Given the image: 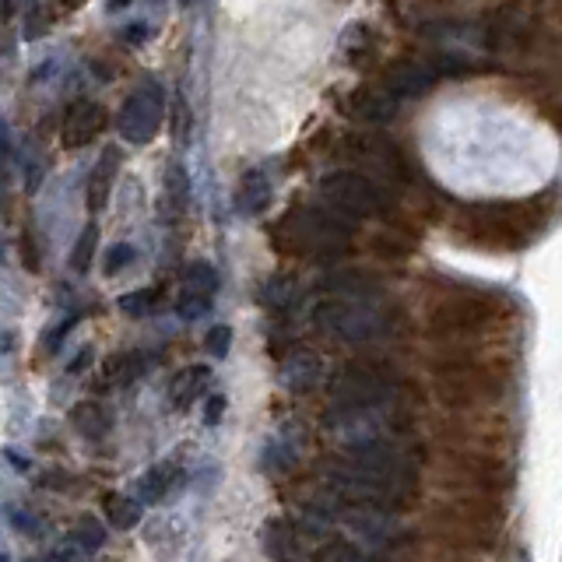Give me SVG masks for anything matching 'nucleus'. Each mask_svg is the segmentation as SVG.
Listing matches in <instances>:
<instances>
[{"instance_id": "obj_1", "label": "nucleus", "mask_w": 562, "mask_h": 562, "mask_svg": "<svg viewBox=\"0 0 562 562\" xmlns=\"http://www.w3.org/2000/svg\"><path fill=\"white\" fill-rule=\"evenodd\" d=\"M320 331L348 345L391 342L401 328V314L383 295H323L314 309Z\"/></svg>"}, {"instance_id": "obj_2", "label": "nucleus", "mask_w": 562, "mask_h": 562, "mask_svg": "<svg viewBox=\"0 0 562 562\" xmlns=\"http://www.w3.org/2000/svg\"><path fill=\"white\" fill-rule=\"evenodd\" d=\"M274 240L299 257H342L352 243V229L328 208H295L278 221Z\"/></svg>"}, {"instance_id": "obj_3", "label": "nucleus", "mask_w": 562, "mask_h": 562, "mask_svg": "<svg viewBox=\"0 0 562 562\" xmlns=\"http://www.w3.org/2000/svg\"><path fill=\"white\" fill-rule=\"evenodd\" d=\"M397 376L383 362H345L331 376V397H334V419L369 416L383 405L394 401Z\"/></svg>"}, {"instance_id": "obj_4", "label": "nucleus", "mask_w": 562, "mask_h": 562, "mask_svg": "<svg viewBox=\"0 0 562 562\" xmlns=\"http://www.w3.org/2000/svg\"><path fill=\"white\" fill-rule=\"evenodd\" d=\"M328 489L348 502L352 510H376V513H387V510H401L405 502L416 499L419 485H408V482H391V478H380V475H366V471H355L348 464L337 461L328 471Z\"/></svg>"}, {"instance_id": "obj_5", "label": "nucleus", "mask_w": 562, "mask_h": 562, "mask_svg": "<svg viewBox=\"0 0 562 562\" xmlns=\"http://www.w3.org/2000/svg\"><path fill=\"white\" fill-rule=\"evenodd\" d=\"M535 221L527 218V208H513V204H471L461 218V235L468 243L478 246H524L531 240Z\"/></svg>"}, {"instance_id": "obj_6", "label": "nucleus", "mask_w": 562, "mask_h": 562, "mask_svg": "<svg viewBox=\"0 0 562 562\" xmlns=\"http://www.w3.org/2000/svg\"><path fill=\"white\" fill-rule=\"evenodd\" d=\"M342 464H348L355 471H366V475L419 485V457H416V450L405 447V443L391 439V436L355 439L352 447H345Z\"/></svg>"}, {"instance_id": "obj_7", "label": "nucleus", "mask_w": 562, "mask_h": 562, "mask_svg": "<svg viewBox=\"0 0 562 562\" xmlns=\"http://www.w3.org/2000/svg\"><path fill=\"white\" fill-rule=\"evenodd\" d=\"M320 197H323V208L334 212L337 218H373L387 212V197L383 190L369 180V176L359 173H348V169H337L331 176L320 180Z\"/></svg>"}, {"instance_id": "obj_8", "label": "nucleus", "mask_w": 562, "mask_h": 562, "mask_svg": "<svg viewBox=\"0 0 562 562\" xmlns=\"http://www.w3.org/2000/svg\"><path fill=\"white\" fill-rule=\"evenodd\" d=\"M162 120H166V92L155 81H144L138 92L124 99L116 113V130L127 144H148L162 130Z\"/></svg>"}, {"instance_id": "obj_9", "label": "nucleus", "mask_w": 562, "mask_h": 562, "mask_svg": "<svg viewBox=\"0 0 562 562\" xmlns=\"http://www.w3.org/2000/svg\"><path fill=\"white\" fill-rule=\"evenodd\" d=\"M110 127V110L102 102L92 99H74L71 106L64 110L61 120V144L67 152H78V148L99 141Z\"/></svg>"}, {"instance_id": "obj_10", "label": "nucleus", "mask_w": 562, "mask_h": 562, "mask_svg": "<svg viewBox=\"0 0 562 562\" xmlns=\"http://www.w3.org/2000/svg\"><path fill=\"white\" fill-rule=\"evenodd\" d=\"M489 320H493V306L482 295H457V299H447L433 314V328L443 334H471L482 331Z\"/></svg>"}, {"instance_id": "obj_11", "label": "nucleus", "mask_w": 562, "mask_h": 562, "mask_svg": "<svg viewBox=\"0 0 562 562\" xmlns=\"http://www.w3.org/2000/svg\"><path fill=\"white\" fill-rule=\"evenodd\" d=\"M218 292V271L212 268L208 260H194L183 271V289L180 299H176V309H180L183 320H197L212 309V299Z\"/></svg>"}, {"instance_id": "obj_12", "label": "nucleus", "mask_w": 562, "mask_h": 562, "mask_svg": "<svg viewBox=\"0 0 562 562\" xmlns=\"http://www.w3.org/2000/svg\"><path fill=\"white\" fill-rule=\"evenodd\" d=\"M342 152L366 162V166H373L383 176H405L408 173L401 148L391 144L387 138H380V135H352V138H345Z\"/></svg>"}, {"instance_id": "obj_13", "label": "nucleus", "mask_w": 562, "mask_h": 562, "mask_svg": "<svg viewBox=\"0 0 562 562\" xmlns=\"http://www.w3.org/2000/svg\"><path fill=\"white\" fill-rule=\"evenodd\" d=\"M439 71L436 64L429 61H397L387 67L383 74V88L394 95V99H416V95H425L429 88L436 85Z\"/></svg>"}, {"instance_id": "obj_14", "label": "nucleus", "mask_w": 562, "mask_h": 562, "mask_svg": "<svg viewBox=\"0 0 562 562\" xmlns=\"http://www.w3.org/2000/svg\"><path fill=\"white\" fill-rule=\"evenodd\" d=\"M345 110L355 116V120L380 127V124H391L397 116V99L383 85H362L345 99Z\"/></svg>"}, {"instance_id": "obj_15", "label": "nucleus", "mask_w": 562, "mask_h": 562, "mask_svg": "<svg viewBox=\"0 0 562 562\" xmlns=\"http://www.w3.org/2000/svg\"><path fill=\"white\" fill-rule=\"evenodd\" d=\"M116 169H120V152L116 148H106V152L99 155V162L92 166V176H88V208L92 212H102L106 208V201L113 194V183H116Z\"/></svg>"}, {"instance_id": "obj_16", "label": "nucleus", "mask_w": 562, "mask_h": 562, "mask_svg": "<svg viewBox=\"0 0 562 562\" xmlns=\"http://www.w3.org/2000/svg\"><path fill=\"white\" fill-rule=\"evenodd\" d=\"M212 380V369L208 366H187L180 369L173 380H169V408L173 411H187L190 405L204 397V387Z\"/></svg>"}, {"instance_id": "obj_17", "label": "nucleus", "mask_w": 562, "mask_h": 562, "mask_svg": "<svg viewBox=\"0 0 562 562\" xmlns=\"http://www.w3.org/2000/svg\"><path fill=\"white\" fill-rule=\"evenodd\" d=\"M281 380H285V387L295 391V394H309L320 383V355L299 348L295 355L285 359V369H281Z\"/></svg>"}, {"instance_id": "obj_18", "label": "nucleus", "mask_w": 562, "mask_h": 562, "mask_svg": "<svg viewBox=\"0 0 562 562\" xmlns=\"http://www.w3.org/2000/svg\"><path fill=\"white\" fill-rule=\"evenodd\" d=\"M71 425L78 429V436L99 443V439L110 436L113 416H110L106 405H99V401H81V405H74V411H71Z\"/></svg>"}, {"instance_id": "obj_19", "label": "nucleus", "mask_w": 562, "mask_h": 562, "mask_svg": "<svg viewBox=\"0 0 562 562\" xmlns=\"http://www.w3.org/2000/svg\"><path fill=\"white\" fill-rule=\"evenodd\" d=\"M176 478H180V468H176L173 461H162L155 468H148L141 475V482H138V502L141 507H155V502H162L169 496Z\"/></svg>"}, {"instance_id": "obj_20", "label": "nucleus", "mask_w": 562, "mask_h": 562, "mask_svg": "<svg viewBox=\"0 0 562 562\" xmlns=\"http://www.w3.org/2000/svg\"><path fill=\"white\" fill-rule=\"evenodd\" d=\"M141 373H144V355L127 348L106 359V366H102V383H106V387H130Z\"/></svg>"}, {"instance_id": "obj_21", "label": "nucleus", "mask_w": 562, "mask_h": 562, "mask_svg": "<svg viewBox=\"0 0 562 562\" xmlns=\"http://www.w3.org/2000/svg\"><path fill=\"white\" fill-rule=\"evenodd\" d=\"M268 201H271V180L260 169H250L240 180V190H235V204H240V212L260 215L264 208H268Z\"/></svg>"}, {"instance_id": "obj_22", "label": "nucleus", "mask_w": 562, "mask_h": 562, "mask_svg": "<svg viewBox=\"0 0 562 562\" xmlns=\"http://www.w3.org/2000/svg\"><path fill=\"white\" fill-rule=\"evenodd\" d=\"M268 552L274 562H299V535L289 521L268 524Z\"/></svg>"}, {"instance_id": "obj_23", "label": "nucleus", "mask_w": 562, "mask_h": 562, "mask_svg": "<svg viewBox=\"0 0 562 562\" xmlns=\"http://www.w3.org/2000/svg\"><path fill=\"white\" fill-rule=\"evenodd\" d=\"M187 204H190V176L183 166H169V173H166V212L176 218V215L187 212Z\"/></svg>"}, {"instance_id": "obj_24", "label": "nucleus", "mask_w": 562, "mask_h": 562, "mask_svg": "<svg viewBox=\"0 0 562 562\" xmlns=\"http://www.w3.org/2000/svg\"><path fill=\"white\" fill-rule=\"evenodd\" d=\"M106 516L116 531H130L141 521V502L130 496H106Z\"/></svg>"}, {"instance_id": "obj_25", "label": "nucleus", "mask_w": 562, "mask_h": 562, "mask_svg": "<svg viewBox=\"0 0 562 562\" xmlns=\"http://www.w3.org/2000/svg\"><path fill=\"white\" fill-rule=\"evenodd\" d=\"M116 306H120L127 317H148V314H155V309L162 306V289L127 292V295H120V299H116Z\"/></svg>"}, {"instance_id": "obj_26", "label": "nucleus", "mask_w": 562, "mask_h": 562, "mask_svg": "<svg viewBox=\"0 0 562 562\" xmlns=\"http://www.w3.org/2000/svg\"><path fill=\"white\" fill-rule=\"evenodd\" d=\"M314 562H373V559H369L359 545H352L345 538H331L317 549Z\"/></svg>"}, {"instance_id": "obj_27", "label": "nucleus", "mask_w": 562, "mask_h": 562, "mask_svg": "<svg viewBox=\"0 0 562 562\" xmlns=\"http://www.w3.org/2000/svg\"><path fill=\"white\" fill-rule=\"evenodd\" d=\"M95 243H99V229L88 221L85 232L78 235V243H74V254H71V271L85 274L88 268H92V257H95Z\"/></svg>"}, {"instance_id": "obj_28", "label": "nucleus", "mask_w": 562, "mask_h": 562, "mask_svg": "<svg viewBox=\"0 0 562 562\" xmlns=\"http://www.w3.org/2000/svg\"><path fill=\"white\" fill-rule=\"evenodd\" d=\"M264 303H268L271 309H289L295 303V285H292V278H271L268 285H264V295H260Z\"/></svg>"}, {"instance_id": "obj_29", "label": "nucleus", "mask_w": 562, "mask_h": 562, "mask_svg": "<svg viewBox=\"0 0 562 562\" xmlns=\"http://www.w3.org/2000/svg\"><path fill=\"white\" fill-rule=\"evenodd\" d=\"M53 18H56V8H47V4L28 8V14H25V36L28 39H39L50 28Z\"/></svg>"}, {"instance_id": "obj_30", "label": "nucleus", "mask_w": 562, "mask_h": 562, "mask_svg": "<svg viewBox=\"0 0 562 562\" xmlns=\"http://www.w3.org/2000/svg\"><path fill=\"white\" fill-rule=\"evenodd\" d=\"M71 538H78L88 552H99L102 549V541H106V531H102L99 521H92V516H85V521L74 527V535Z\"/></svg>"}, {"instance_id": "obj_31", "label": "nucleus", "mask_w": 562, "mask_h": 562, "mask_svg": "<svg viewBox=\"0 0 562 562\" xmlns=\"http://www.w3.org/2000/svg\"><path fill=\"white\" fill-rule=\"evenodd\" d=\"M88 559H92V552H88L85 545L78 538H71V535L50 552V562H88Z\"/></svg>"}, {"instance_id": "obj_32", "label": "nucleus", "mask_w": 562, "mask_h": 562, "mask_svg": "<svg viewBox=\"0 0 562 562\" xmlns=\"http://www.w3.org/2000/svg\"><path fill=\"white\" fill-rule=\"evenodd\" d=\"M127 264H135V246L130 243H116L106 254V274H120Z\"/></svg>"}, {"instance_id": "obj_33", "label": "nucleus", "mask_w": 562, "mask_h": 562, "mask_svg": "<svg viewBox=\"0 0 562 562\" xmlns=\"http://www.w3.org/2000/svg\"><path fill=\"white\" fill-rule=\"evenodd\" d=\"M22 260L28 271H39V243H36V229L28 221V229L22 232Z\"/></svg>"}, {"instance_id": "obj_34", "label": "nucleus", "mask_w": 562, "mask_h": 562, "mask_svg": "<svg viewBox=\"0 0 562 562\" xmlns=\"http://www.w3.org/2000/svg\"><path fill=\"white\" fill-rule=\"evenodd\" d=\"M229 345H232V331H229V328H212L208 342H204V348H208V352L215 355V359H226Z\"/></svg>"}, {"instance_id": "obj_35", "label": "nucleus", "mask_w": 562, "mask_h": 562, "mask_svg": "<svg viewBox=\"0 0 562 562\" xmlns=\"http://www.w3.org/2000/svg\"><path fill=\"white\" fill-rule=\"evenodd\" d=\"M173 135L180 144H187V135H190V110L183 99H176V113H173Z\"/></svg>"}, {"instance_id": "obj_36", "label": "nucleus", "mask_w": 562, "mask_h": 562, "mask_svg": "<svg viewBox=\"0 0 562 562\" xmlns=\"http://www.w3.org/2000/svg\"><path fill=\"white\" fill-rule=\"evenodd\" d=\"M8 166H11V141H8V127H4V120H0V183H4Z\"/></svg>"}, {"instance_id": "obj_37", "label": "nucleus", "mask_w": 562, "mask_h": 562, "mask_svg": "<svg viewBox=\"0 0 562 562\" xmlns=\"http://www.w3.org/2000/svg\"><path fill=\"white\" fill-rule=\"evenodd\" d=\"M221 408H226V397H212L208 408H204V422L215 425V422H218V416H221Z\"/></svg>"}, {"instance_id": "obj_38", "label": "nucleus", "mask_w": 562, "mask_h": 562, "mask_svg": "<svg viewBox=\"0 0 562 562\" xmlns=\"http://www.w3.org/2000/svg\"><path fill=\"white\" fill-rule=\"evenodd\" d=\"M92 362V348H85V352H78V359L71 362V373H81V369Z\"/></svg>"}, {"instance_id": "obj_39", "label": "nucleus", "mask_w": 562, "mask_h": 562, "mask_svg": "<svg viewBox=\"0 0 562 562\" xmlns=\"http://www.w3.org/2000/svg\"><path fill=\"white\" fill-rule=\"evenodd\" d=\"M0 562H8V555H4V552H0Z\"/></svg>"}]
</instances>
